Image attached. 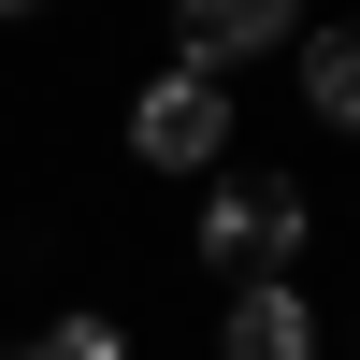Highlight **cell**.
<instances>
[{
    "instance_id": "obj_1",
    "label": "cell",
    "mask_w": 360,
    "mask_h": 360,
    "mask_svg": "<svg viewBox=\"0 0 360 360\" xmlns=\"http://www.w3.org/2000/svg\"><path fill=\"white\" fill-rule=\"evenodd\" d=\"M303 231H317V202L288 188V173H231V188L202 202V259H217L231 288H274V274H303Z\"/></svg>"
},
{
    "instance_id": "obj_2",
    "label": "cell",
    "mask_w": 360,
    "mask_h": 360,
    "mask_svg": "<svg viewBox=\"0 0 360 360\" xmlns=\"http://www.w3.org/2000/svg\"><path fill=\"white\" fill-rule=\"evenodd\" d=\"M130 159H144V173H217V159H231V86L173 58V72L130 101Z\"/></svg>"
},
{
    "instance_id": "obj_3",
    "label": "cell",
    "mask_w": 360,
    "mask_h": 360,
    "mask_svg": "<svg viewBox=\"0 0 360 360\" xmlns=\"http://www.w3.org/2000/svg\"><path fill=\"white\" fill-rule=\"evenodd\" d=\"M288 29H303V0H173V58H188V72H245V58H274Z\"/></svg>"
},
{
    "instance_id": "obj_4",
    "label": "cell",
    "mask_w": 360,
    "mask_h": 360,
    "mask_svg": "<svg viewBox=\"0 0 360 360\" xmlns=\"http://www.w3.org/2000/svg\"><path fill=\"white\" fill-rule=\"evenodd\" d=\"M217 360H317V303H303V274H274V288H231Z\"/></svg>"
},
{
    "instance_id": "obj_5",
    "label": "cell",
    "mask_w": 360,
    "mask_h": 360,
    "mask_svg": "<svg viewBox=\"0 0 360 360\" xmlns=\"http://www.w3.org/2000/svg\"><path fill=\"white\" fill-rule=\"evenodd\" d=\"M303 101L332 115V130H360V29H317L303 44Z\"/></svg>"
},
{
    "instance_id": "obj_6",
    "label": "cell",
    "mask_w": 360,
    "mask_h": 360,
    "mask_svg": "<svg viewBox=\"0 0 360 360\" xmlns=\"http://www.w3.org/2000/svg\"><path fill=\"white\" fill-rule=\"evenodd\" d=\"M29 360H130V346H115V317H58V332L29 346Z\"/></svg>"
},
{
    "instance_id": "obj_7",
    "label": "cell",
    "mask_w": 360,
    "mask_h": 360,
    "mask_svg": "<svg viewBox=\"0 0 360 360\" xmlns=\"http://www.w3.org/2000/svg\"><path fill=\"white\" fill-rule=\"evenodd\" d=\"M0 15H44V0H0Z\"/></svg>"
},
{
    "instance_id": "obj_8",
    "label": "cell",
    "mask_w": 360,
    "mask_h": 360,
    "mask_svg": "<svg viewBox=\"0 0 360 360\" xmlns=\"http://www.w3.org/2000/svg\"><path fill=\"white\" fill-rule=\"evenodd\" d=\"M0 360H29V346H0Z\"/></svg>"
}]
</instances>
